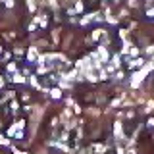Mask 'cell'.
<instances>
[{
  "mask_svg": "<svg viewBox=\"0 0 154 154\" xmlns=\"http://www.w3.org/2000/svg\"><path fill=\"white\" fill-rule=\"evenodd\" d=\"M4 2H6V6H8V8H12V6H14V0H4Z\"/></svg>",
  "mask_w": 154,
  "mask_h": 154,
  "instance_id": "obj_9",
  "label": "cell"
},
{
  "mask_svg": "<svg viewBox=\"0 0 154 154\" xmlns=\"http://www.w3.org/2000/svg\"><path fill=\"white\" fill-rule=\"evenodd\" d=\"M127 16H129L127 10H122V12H119V17H127Z\"/></svg>",
  "mask_w": 154,
  "mask_h": 154,
  "instance_id": "obj_7",
  "label": "cell"
},
{
  "mask_svg": "<svg viewBox=\"0 0 154 154\" xmlns=\"http://www.w3.org/2000/svg\"><path fill=\"white\" fill-rule=\"evenodd\" d=\"M146 54H154V45H150L146 48Z\"/></svg>",
  "mask_w": 154,
  "mask_h": 154,
  "instance_id": "obj_8",
  "label": "cell"
},
{
  "mask_svg": "<svg viewBox=\"0 0 154 154\" xmlns=\"http://www.w3.org/2000/svg\"><path fill=\"white\" fill-rule=\"evenodd\" d=\"M27 6H29V10L33 12V10H35V2H33V0H27Z\"/></svg>",
  "mask_w": 154,
  "mask_h": 154,
  "instance_id": "obj_6",
  "label": "cell"
},
{
  "mask_svg": "<svg viewBox=\"0 0 154 154\" xmlns=\"http://www.w3.org/2000/svg\"><path fill=\"white\" fill-rule=\"evenodd\" d=\"M0 144H8V139H4L2 135H0Z\"/></svg>",
  "mask_w": 154,
  "mask_h": 154,
  "instance_id": "obj_10",
  "label": "cell"
},
{
  "mask_svg": "<svg viewBox=\"0 0 154 154\" xmlns=\"http://www.w3.org/2000/svg\"><path fill=\"white\" fill-rule=\"evenodd\" d=\"M148 125H152V127H154V119H150V122H148Z\"/></svg>",
  "mask_w": 154,
  "mask_h": 154,
  "instance_id": "obj_14",
  "label": "cell"
},
{
  "mask_svg": "<svg viewBox=\"0 0 154 154\" xmlns=\"http://www.w3.org/2000/svg\"><path fill=\"white\" fill-rule=\"evenodd\" d=\"M141 64H143V60H141V58H137V60H133L129 66H131V67H135V66H141Z\"/></svg>",
  "mask_w": 154,
  "mask_h": 154,
  "instance_id": "obj_4",
  "label": "cell"
},
{
  "mask_svg": "<svg viewBox=\"0 0 154 154\" xmlns=\"http://www.w3.org/2000/svg\"><path fill=\"white\" fill-rule=\"evenodd\" d=\"M119 37H122V38H125V37H127V31H125V29H122V33H119Z\"/></svg>",
  "mask_w": 154,
  "mask_h": 154,
  "instance_id": "obj_11",
  "label": "cell"
},
{
  "mask_svg": "<svg viewBox=\"0 0 154 154\" xmlns=\"http://www.w3.org/2000/svg\"><path fill=\"white\" fill-rule=\"evenodd\" d=\"M100 35H102V29H96V31L93 33V38H98Z\"/></svg>",
  "mask_w": 154,
  "mask_h": 154,
  "instance_id": "obj_5",
  "label": "cell"
},
{
  "mask_svg": "<svg viewBox=\"0 0 154 154\" xmlns=\"http://www.w3.org/2000/svg\"><path fill=\"white\" fill-rule=\"evenodd\" d=\"M148 16H152V17H154V10H148Z\"/></svg>",
  "mask_w": 154,
  "mask_h": 154,
  "instance_id": "obj_13",
  "label": "cell"
},
{
  "mask_svg": "<svg viewBox=\"0 0 154 154\" xmlns=\"http://www.w3.org/2000/svg\"><path fill=\"white\" fill-rule=\"evenodd\" d=\"M14 81H16V83H23V81H25V77H23L21 73H16V75H14Z\"/></svg>",
  "mask_w": 154,
  "mask_h": 154,
  "instance_id": "obj_2",
  "label": "cell"
},
{
  "mask_svg": "<svg viewBox=\"0 0 154 154\" xmlns=\"http://www.w3.org/2000/svg\"><path fill=\"white\" fill-rule=\"evenodd\" d=\"M50 93H52V98H60V96H62V91L60 89H52Z\"/></svg>",
  "mask_w": 154,
  "mask_h": 154,
  "instance_id": "obj_3",
  "label": "cell"
},
{
  "mask_svg": "<svg viewBox=\"0 0 154 154\" xmlns=\"http://www.w3.org/2000/svg\"><path fill=\"white\" fill-rule=\"evenodd\" d=\"M37 58V46H31V50H29V62H33Z\"/></svg>",
  "mask_w": 154,
  "mask_h": 154,
  "instance_id": "obj_1",
  "label": "cell"
},
{
  "mask_svg": "<svg viewBox=\"0 0 154 154\" xmlns=\"http://www.w3.org/2000/svg\"><path fill=\"white\" fill-rule=\"evenodd\" d=\"M129 6H137V0H129Z\"/></svg>",
  "mask_w": 154,
  "mask_h": 154,
  "instance_id": "obj_12",
  "label": "cell"
}]
</instances>
